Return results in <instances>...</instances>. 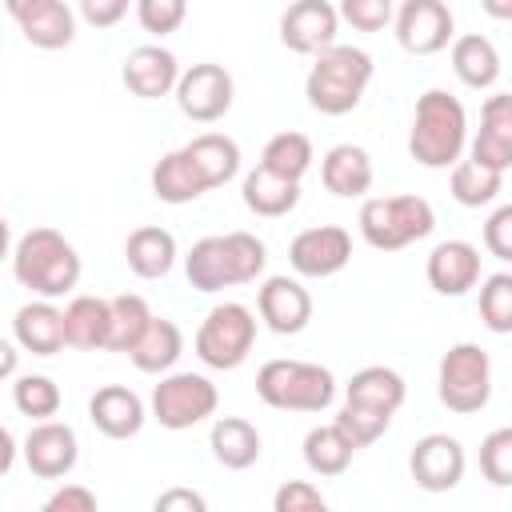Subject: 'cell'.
Segmentation results:
<instances>
[{
  "mask_svg": "<svg viewBox=\"0 0 512 512\" xmlns=\"http://www.w3.org/2000/svg\"><path fill=\"white\" fill-rule=\"evenodd\" d=\"M464 148H468L464 104L444 88H428L412 112V132H408L412 160L424 168H452L464 156Z\"/></svg>",
  "mask_w": 512,
  "mask_h": 512,
  "instance_id": "1",
  "label": "cell"
},
{
  "mask_svg": "<svg viewBox=\"0 0 512 512\" xmlns=\"http://www.w3.org/2000/svg\"><path fill=\"white\" fill-rule=\"evenodd\" d=\"M12 276L44 296V300H60L80 284V252L72 248V240L56 228H32L16 240L12 248Z\"/></svg>",
  "mask_w": 512,
  "mask_h": 512,
  "instance_id": "2",
  "label": "cell"
},
{
  "mask_svg": "<svg viewBox=\"0 0 512 512\" xmlns=\"http://www.w3.org/2000/svg\"><path fill=\"white\" fill-rule=\"evenodd\" d=\"M368 80H372V56L352 44H332L308 68L304 96L320 116H344L360 104Z\"/></svg>",
  "mask_w": 512,
  "mask_h": 512,
  "instance_id": "3",
  "label": "cell"
},
{
  "mask_svg": "<svg viewBox=\"0 0 512 512\" xmlns=\"http://www.w3.org/2000/svg\"><path fill=\"white\" fill-rule=\"evenodd\" d=\"M256 396L280 412H324L336 400V376L312 360H268L256 372Z\"/></svg>",
  "mask_w": 512,
  "mask_h": 512,
  "instance_id": "4",
  "label": "cell"
},
{
  "mask_svg": "<svg viewBox=\"0 0 512 512\" xmlns=\"http://www.w3.org/2000/svg\"><path fill=\"white\" fill-rule=\"evenodd\" d=\"M360 236L376 252H400L436 228V212L424 196H368L360 204Z\"/></svg>",
  "mask_w": 512,
  "mask_h": 512,
  "instance_id": "5",
  "label": "cell"
},
{
  "mask_svg": "<svg viewBox=\"0 0 512 512\" xmlns=\"http://www.w3.org/2000/svg\"><path fill=\"white\" fill-rule=\"evenodd\" d=\"M252 344H256V312H252L248 304H236V300L216 304V308L200 320L196 340H192L196 356H200L208 368H216V372L240 368V364L248 360Z\"/></svg>",
  "mask_w": 512,
  "mask_h": 512,
  "instance_id": "6",
  "label": "cell"
},
{
  "mask_svg": "<svg viewBox=\"0 0 512 512\" xmlns=\"http://www.w3.org/2000/svg\"><path fill=\"white\" fill-rule=\"evenodd\" d=\"M436 392H440V404L448 412H460V416L480 412L492 400V360H488V352L472 340L452 344L440 356Z\"/></svg>",
  "mask_w": 512,
  "mask_h": 512,
  "instance_id": "7",
  "label": "cell"
},
{
  "mask_svg": "<svg viewBox=\"0 0 512 512\" xmlns=\"http://www.w3.org/2000/svg\"><path fill=\"white\" fill-rule=\"evenodd\" d=\"M216 404H220V392L200 372H164L160 384L152 388V416L168 432L204 424L208 416H216Z\"/></svg>",
  "mask_w": 512,
  "mask_h": 512,
  "instance_id": "8",
  "label": "cell"
},
{
  "mask_svg": "<svg viewBox=\"0 0 512 512\" xmlns=\"http://www.w3.org/2000/svg\"><path fill=\"white\" fill-rule=\"evenodd\" d=\"M392 24L400 48L412 56H436L456 40V20L444 0H404Z\"/></svg>",
  "mask_w": 512,
  "mask_h": 512,
  "instance_id": "9",
  "label": "cell"
},
{
  "mask_svg": "<svg viewBox=\"0 0 512 512\" xmlns=\"http://www.w3.org/2000/svg\"><path fill=\"white\" fill-rule=\"evenodd\" d=\"M232 92H236L232 72H228L224 64L204 60V64H192L188 72H180L176 104H180V112H184L188 120H196V124H212V120L228 116V108H232Z\"/></svg>",
  "mask_w": 512,
  "mask_h": 512,
  "instance_id": "10",
  "label": "cell"
},
{
  "mask_svg": "<svg viewBox=\"0 0 512 512\" xmlns=\"http://www.w3.org/2000/svg\"><path fill=\"white\" fill-rule=\"evenodd\" d=\"M348 260H352V236L340 224L304 228L288 244V264L296 268V276H308V280L336 276L340 268H348Z\"/></svg>",
  "mask_w": 512,
  "mask_h": 512,
  "instance_id": "11",
  "label": "cell"
},
{
  "mask_svg": "<svg viewBox=\"0 0 512 512\" xmlns=\"http://www.w3.org/2000/svg\"><path fill=\"white\" fill-rule=\"evenodd\" d=\"M464 468H468L464 444L448 432H428L412 444L408 472L424 492H452L464 480Z\"/></svg>",
  "mask_w": 512,
  "mask_h": 512,
  "instance_id": "12",
  "label": "cell"
},
{
  "mask_svg": "<svg viewBox=\"0 0 512 512\" xmlns=\"http://www.w3.org/2000/svg\"><path fill=\"white\" fill-rule=\"evenodd\" d=\"M340 32V8L328 0H292L280 16V40L296 56H320L324 48L336 44Z\"/></svg>",
  "mask_w": 512,
  "mask_h": 512,
  "instance_id": "13",
  "label": "cell"
},
{
  "mask_svg": "<svg viewBox=\"0 0 512 512\" xmlns=\"http://www.w3.org/2000/svg\"><path fill=\"white\" fill-rule=\"evenodd\" d=\"M80 460V440L64 420H32L24 436V464L40 480H64Z\"/></svg>",
  "mask_w": 512,
  "mask_h": 512,
  "instance_id": "14",
  "label": "cell"
},
{
  "mask_svg": "<svg viewBox=\"0 0 512 512\" xmlns=\"http://www.w3.org/2000/svg\"><path fill=\"white\" fill-rule=\"evenodd\" d=\"M256 312L276 336H296L312 320V296L296 276H268L256 292Z\"/></svg>",
  "mask_w": 512,
  "mask_h": 512,
  "instance_id": "15",
  "label": "cell"
},
{
  "mask_svg": "<svg viewBox=\"0 0 512 512\" xmlns=\"http://www.w3.org/2000/svg\"><path fill=\"white\" fill-rule=\"evenodd\" d=\"M120 80L132 96L140 100H160L168 92H176L180 84V64L168 48L160 44H140L124 56V68H120Z\"/></svg>",
  "mask_w": 512,
  "mask_h": 512,
  "instance_id": "16",
  "label": "cell"
},
{
  "mask_svg": "<svg viewBox=\"0 0 512 512\" xmlns=\"http://www.w3.org/2000/svg\"><path fill=\"white\" fill-rule=\"evenodd\" d=\"M424 276L440 296H464L480 284V248L468 240H440L428 252Z\"/></svg>",
  "mask_w": 512,
  "mask_h": 512,
  "instance_id": "17",
  "label": "cell"
},
{
  "mask_svg": "<svg viewBox=\"0 0 512 512\" xmlns=\"http://www.w3.org/2000/svg\"><path fill=\"white\" fill-rule=\"evenodd\" d=\"M468 156L496 168V172L512 168V92H496V96L484 100L480 128L468 144Z\"/></svg>",
  "mask_w": 512,
  "mask_h": 512,
  "instance_id": "18",
  "label": "cell"
},
{
  "mask_svg": "<svg viewBox=\"0 0 512 512\" xmlns=\"http://www.w3.org/2000/svg\"><path fill=\"white\" fill-rule=\"evenodd\" d=\"M12 340L32 352V356H56L68 344V328H64V308H56L52 300H28L24 308H16L12 316Z\"/></svg>",
  "mask_w": 512,
  "mask_h": 512,
  "instance_id": "19",
  "label": "cell"
},
{
  "mask_svg": "<svg viewBox=\"0 0 512 512\" xmlns=\"http://www.w3.org/2000/svg\"><path fill=\"white\" fill-rule=\"evenodd\" d=\"M88 420L96 424V432H104L108 440H128L144 428L148 412H144V400L124 388V384H104L92 392L88 400Z\"/></svg>",
  "mask_w": 512,
  "mask_h": 512,
  "instance_id": "20",
  "label": "cell"
},
{
  "mask_svg": "<svg viewBox=\"0 0 512 512\" xmlns=\"http://www.w3.org/2000/svg\"><path fill=\"white\" fill-rule=\"evenodd\" d=\"M372 156L360 148V144H336V148H328L324 152V160H320V180H324V188L332 192V196H340V200H356V196H364L368 188H372Z\"/></svg>",
  "mask_w": 512,
  "mask_h": 512,
  "instance_id": "21",
  "label": "cell"
},
{
  "mask_svg": "<svg viewBox=\"0 0 512 512\" xmlns=\"http://www.w3.org/2000/svg\"><path fill=\"white\" fill-rule=\"evenodd\" d=\"M240 192H244L248 212L264 216V220H280V216H288L300 204V180H288V176H280V172H272L264 164H256L244 176Z\"/></svg>",
  "mask_w": 512,
  "mask_h": 512,
  "instance_id": "22",
  "label": "cell"
},
{
  "mask_svg": "<svg viewBox=\"0 0 512 512\" xmlns=\"http://www.w3.org/2000/svg\"><path fill=\"white\" fill-rule=\"evenodd\" d=\"M124 260L140 280H160L172 272L176 264V236L160 224H144L136 232H128L124 240Z\"/></svg>",
  "mask_w": 512,
  "mask_h": 512,
  "instance_id": "23",
  "label": "cell"
},
{
  "mask_svg": "<svg viewBox=\"0 0 512 512\" xmlns=\"http://www.w3.org/2000/svg\"><path fill=\"white\" fill-rule=\"evenodd\" d=\"M208 448H212L216 464H224V468H232V472H244V468H252V464L260 460L264 440H260V432H256L252 420H244V416H220V420L212 424Z\"/></svg>",
  "mask_w": 512,
  "mask_h": 512,
  "instance_id": "24",
  "label": "cell"
},
{
  "mask_svg": "<svg viewBox=\"0 0 512 512\" xmlns=\"http://www.w3.org/2000/svg\"><path fill=\"white\" fill-rule=\"evenodd\" d=\"M184 156L192 160V168L200 172V180L208 184V192L220 188V184H228L240 172V144L232 136H224V132H200V136H192L184 144Z\"/></svg>",
  "mask_w": 512,
  "mask_h": 512,
  "instance_id": "25",
  "label": "cell"
},
{
  "mask_svg": "<svg viewBox=\"0 0 512 512\" xmlns=\"http://www.w3.org/2000/svg\"><path fill=\"white\" fill-rule=\"evenodd\" d=\"M452 72L460 76V84L468 88H492L500 80V52L488 36L480 32H464L452 40Z\"/></svg>",
  "mask_w": 512,
  "mask_h": 512,
  "instance_id": "26",
  "label": "cell"
},
{
  "mask_svg": "<svg viewBox=\"0 0 512 512\" xmlns=\"http://www.w3.org/2000/svg\"><path fill=\"white\" fill-rule=\"evenodd\" d=\"M408 396V384L396 368H384V364H368L360 372H352V380L344 384V400H356V404H368V408H384V412H400Z\"/></svg>",
  "mask_w": 512,
  "mask_h": 512,
  "instance_id": "27",
  "label": "cell"
},
{
  "mask_svg": "<svg viewBox=\"0 0 512 512\" xmlns=\"http://www.w3.org/2000/svg\"><path fill=\"white\" fill-rule=\"evenodd\" d=\"M68 348H104L112 328V300L104 296H72L64 308Z\"/></svg>",
  "mask_w": 512,
  "mask_h": 512,
  "instance_id": "28",
  "label": "cell"
},
{
  "mask_svg": "<svg viewBox=\"0 0 512 512\" xmlns=\"http://www.w3.org/2000/svg\"><path fill=\"white\" fill-rule=\"evenodd\" d=\"M152 192L164 204H192V200H200L208 192V184L200 180V172L192 168V160L184 156V148H176V152H164L156 160V168H152Z\"/></svg>",
  "mask_w": 512,
  "mask_h": 512,
  "instance_id": "29",
  "label": "cell"
},
{
  "mask_svg": "<svg viewBox=\"0 0 512 512\" xmlns=\"http://www.w3.org/2000/svg\"><path fill=\"white\" fill-rule=\"evenodd\" d=\"M180 352H184V332H180L172 320L152 316L148 332L136 340V348L128 352V360H132L140 372L164 376V372H172V364L180 360Z\"/></svg>",
  "mask_w": 512,
  "mask_h": 512,
  "instance_id": "30",
  "label": "cell"
},
{
  "mask_svg": "<svg viewBox=\"0 0 512 512\" xmlns=\"http://www.w3.org/2000/svg\"><path fill=\"white\" fill-rule=\"evenodd\" d=\"M24 40L32 48H44V52H56V48H68L72 36H76V16L64 0H44L40 8H32L24 20H16Z\"/></svg>",
  "mask_w": 512,
  "mask_h": 512,
  "instance_id": "31",
  "label": "cell"
},
{
  "mask_svg": "<svg viewBox=\"0 0 512 512\" xmlns=\"http://www.w3.org/2000/svg\"><path fill=\"white\" fill-rule=\"evenodd\" d=\"M352 456H356V444L344 436V428L336 420L332 424H316L304 436V464L316 476H340V472H348Z\"/></svg>",
  "mask_w": 512,
  "mask_h": 512,
  "instance_id": "32",
  "label": "cell"
},
{
  "mask_svg": "<svg viewBox=\"0 0 512 512\" xmlns=\"http://www.w3.org/2000/svg\"><path fill=\"white\" fill-rule=\"evenodd\" d=\"M184 272L188 284L196 292H220L232 288V268H228V252H224V236H204L188 248L184 256Z\"/></svg>",
  "mask_w": 512,
  "mask_h": 512,
  "instance_id": "33",
  "label": "cell"
},
{
  "mask_svg": "<svg viewBox=\"0 0 512 512\" xmlns=\"http://www.w3.org/2000/svg\"><path fill=\"white\" fill-rule=\"evenodd\" d=\"M500 184H504V172L480 164V160H456L452 164V176H448V192L460 208H484L500 196Z\"/></svg>",
  "mask_w": 512,
  "mask_h": 512,
  "instance_id": "34",
  "label": "cell"
},
{
  "mask_svg": "<svg viewBox=\"0 0 512 512\" xmlns=\"http://www.w3.org/2000/svg\"><path fill=\"white\" fill-rule=\"evenodd\" d=\"M148 324H152V308H148L144 296H136V292L112 296V328H108L104 348L108 352H132L136 340L148 332Z\"/></svg>",
  "mask_w": 512,
  "mask_h": 512,
  "instance_id": "35",
  "label": "cell"
},
{
  "mask_svg": "<svg viewBox=\"0 0 512 512\" xmlns=\"http://www.w3.org/2000/svg\"><path fill=\"white\" fill-rule=\"evenodd\" d=\"M12 404H16V412L28 416V420H52V416L60 412L64 396H60V388H56L52 376L28 372V376H16V380H12Z\"/></svg>",
  "mask_w": 512,
  "mask_h": 512,
  "instance_id": "36",
  "label": "cell"
},
{
  "mask_svg": "<svg viewBox=\"0 0 512 512\" xmlns=\"http://www.w3.org/2000/svg\"><path fill=\"white\" fill-rule=\"evenodd\" d=\"M260 164L288 176V180H300L308 168H312V140L304 132H276L264 152H260Z\"/></svg>",
  "mask_w": 512,
  "mask_h": 512,
  "instance_id": "37",
  "label": "cell"
},
{
  "mask_svg": "<svg viewBox=\"0 0 512 512\" xmlns=\"http://www.w3.org/2000/svg\"><path fill=\"white\" fill-rule=\"evenodd\" d=\"M480 320L496 336H512V272H492L480 284Z\"/></svg>",
  "mask_w": 512,
  "mask_h": 512,
  "instance_id": "38",
  "label": "cell"
},
{
  "mask_svg": "<svg viewBox=\"0 0 512 512\" xmlns=\"http://www.w3.org/2000/svg\"><path fill=\"white\" fill-rule=\"evenodd\" d=\"M336 424L344 428V436H348V440L356 444V452H360V448L376 444V440L388 432L392 412H384V408H368V404H356V400H344V408L336 412Z\"/></svg>",
  "mask_w": 512,
  "mask_h": 512,
  "instance_id": "39",
  "label": "cell"
},
{
  "mask_svg": "<svg viewBox=\"0 0 512 512\" xmlns=\"http://www.w3.org/2000/svg\"><path fill=\"white\" fill-rule=\"evenodd\" d=\"M224 252H228V268H232V284H252L264 264H268V248L260 236L252 232H228L224 236Z\"/></svg>",
  "mask_w": 512,
  "mask_h": 512,
  "instance_id": "40",
  "label": "cell"
},
{
  "mask_svg": "<svg viewBox=\"0 0 512 512\" xmlns=\"http://www.w3.org/2000/svg\"><path fill=\"white\" fill-rule=\"evenodd\" d=\"M480 472H484L488 484L512 488V424L508 428H492L480 440Z\"/></svg>",
  "mask_w": 512,
  "mask_h": 512,
  "instance_id": "41",
  "label": "cell"
},
{
  "mask_svg": "<svg viewBox=\"0 0 512 512\" xmlns=\"http://www.w3.org/2000/svg\"><path fill=\"white\" fill-rule=\"evenodd\" d=\"M184 16H188V0H136V20L152 36L176 32L184 24Z\"/></svg>",
  "mask_w": 512,
  "mask_h": 512,
  "instance_id": "42",
  "label": "cell"
},
{
  "mask_svg": "<svg viewBox=\"0 0 512 512\" xmlns=\"http://www.w3.org/2000/svg\"><path fill=\"white\" fill-rule=\"evenodd\" d=\"M340 20L352 24L356 32H380L396 20L392 0H340Z\"/></svg>",
  "mask_w": 512,
  "mask_h": 512,
  "instance_id": "43",
  "label": "cell"
},
{
  "mask_svg": "<svg viewBox=\"0 0 512 512\" xmlns=\"http://www.w3.org/2000/svg\"><path fill=\"white\" fill-rule=\"evenodd\" d=\"M272 508H276V512H324L328 500H324V492H320L316 484H308V480H288V484L276 488Z\"/></svg>",
  "mask_w": 512,
  "mask_h": 512,
  "instance_id": "44",
  "label": "cell"
},
{
  "mask_svg": "<svg viewBox=\"0 0 512 512\" xmlns=\"http://www.w3.org/2000/svg\"><path fill=\"white\" fill-rule=\"evenodd\" d=\"M484 248H488L496 260L512 264V204H500V208L484 220Z\"/></svg>",
  "mask_w": 512,
  "mask_h": 512,
  "instance_id": "45",
  "label": "cell"
},
{
  "mask_svg": "<svg viewBox=\"0 0 512 512\" xmlns=\"http://www.w3.org/2000/svg\"><path fill=\"white\" fill-rule=\"evenodd\" d=\"M76 4L92 28H112L128 16V8H136V0H76Z\"/></svg>",
  "mask_w": 512,
  "mask_h": 512,
  "instance_id": "46",
  "label": "cell"
},
{
  "mask_svg": "<svg viewBox=\"0 0 512 512\" xmlns=\"http://www.w3.org/2000/svg\"><path fill=\"white\" fill-rule=\"evenodd\" d=\"M44 512H96V492L84 484H64L44 500Z\"/></svg>",
  "mask_w": 512,
  "mask_h": 512,
  "instance_id": "47",
  "label": "cell"
},
{
  "mask_svg": "<svg viewBox=\"0 0 512 512\" xmlns=\"http://www.w3.org/2000/svg\"><path fill=\"white\" fill-rule=\"evenodd\" d=\"M152 508H156V512H204L208 500H204L200 492H192V488H164Z\"/></svg>",
  "mask_w": 512,
  "mask_h": 512,
  "instance_id": "48",
  "label": "cell"
},
{
  "mask_svg": "<svg viewBox=\"0 0 512 512\" xmlns=\"http://www.w3.org/2000/svg\"><path fill=\"white\" fill-rule=\"evenodd\" d=\"M12 460H16V436L12 428H0V472H12Z\"/></svg>",
  "mask_w": 512,
  "mask_h": 512,
  "instance_id": "49",
  "label": "cell"
},
{
  "mask_svg": "<svg viewBox=\"0 0 512 512\" xmlns=\"http://www.w3.org/2000/svg\"><path fill=\"white\" fill-rule=\"evenodd\" d=\"M0 372H4V380H16V344L12 340L0 344Z\"/></svg>",
  "mask_w": 512,
  "mask_h": 512,
  "instance_id": "50",
  "label": "cell"
},
{
  "mask_svg": "<svg viewBox=\"0 0 512 512\" xmlns=\"http://www.w3.org/2000/svg\"><path fill=\"white\" fill-rule=\"evenodd\" d=\"M480 8H484L492 20H512V0H480Z\"/></svg>",
  "mask_w": 512,
  "mask_h": 512,
  "instance_id": "51",
  "label": "cell"
},
{
  "mask_svg": "<svg viewBox=\"0 0 512 512\" xmlns=\"http://www.w3.org/2000/svg\"><path fill=\"white\" fill-rule=\"evenodd\" d=\"M40 4H44V0H4V8H8L12 20H24V16H28L32 8H40Z\"/></svg>",
  "mask_w": 512,
  "mask_h": 512,
  "instance_id": "52",
  "label": "cell"
}]
</instances>
